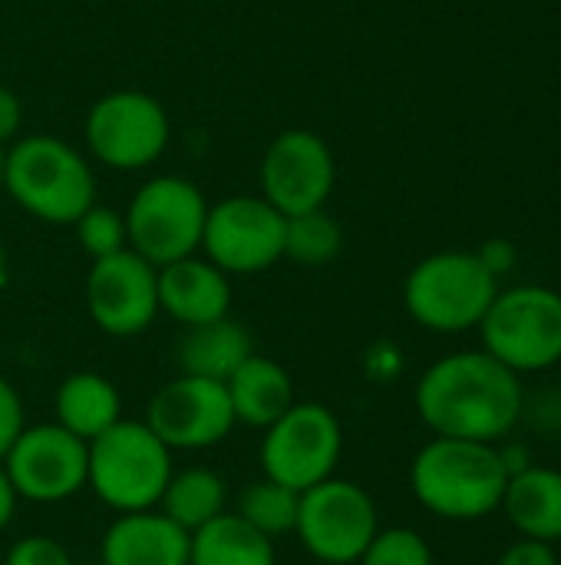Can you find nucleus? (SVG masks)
I'll list each match as a JSON object with an SVG mask.
<instances>
[{"instance_id":"nucleus-1","label":"nucleus","mask_w":561,"mask_h":565,"mask_svg":"<svg viewBox=\"0 0 561 565\" xmlns=\"http://www.w3.org/2000/svg\"><path fill=\"white\" fill-rule=\"evenodd\" d=\"M413 407L433 437L496 444L519 424L522 384L489 351H456L420 374Z\"/></svg>"},{"instance_id":"nucleus-2","label":"nucleus","mask_w":561,"mask_h":565,"mask_svg":"<svg viewBox=\"0 0 561 565\" xmlns=\"http://www.w3.org/2000/svg\"><path fill=\"white\" fill-rule=\"evenodd\" d=\"M509 473L496 444L433 437L410 463V490L427 513L450 523H473L503 507Z\"/></svg>"},{"instance_id":"nucleus-3","label":"nucleus","mask_w":561,"mask_h":565,"mask_svg":"<svg viewBox=\"0 0 561 565\" xmlns=\"http://www.w3.org/2000/svg\"><path fill=\"white\" fill-rule=\"evenodd\" d=\"M3 192L46 225H73L96 202V179L79 149L30 132L3 149Z\"/></svg>"},{"instance_id":"nucleus-4","label":"nucleus","mask_w":561,"mask_h":565,"mask_svg":"<svg viewBox=\"0 0 561 565\" xmlns=\"http://www.w3.org/2000/svg\"><path fill=\"white\" fill-rule=\"evenodd\" d=\"M172 470V450L145 420L122 417L86 444V490L116 516L155 510Z\"/></svg>"},{"instance_id":"nucleus-5","label":"nucleus","mask_w":561,"mask_h":565,"mask_svg":"<svg viewBox=\"0 0 561 565\" xmlns=\"http://www.w3.org/2000/svg\"><path fill=\"white\" fill-rule=\"evenodd\" d=\"M496 295L499 278L476 252L427 255L403 281L407 315L420 328L436 334H460L479 328Z\"/></svg>"},{"instance_id":"nucleus-6","label":"nucleus","mask_w":561,"mask_h":565,"mask_svg":"<svg viewBox=\"0 0 561 565\" xmlns=\"http://www.w3.org/2000/svg\"><path fill=\"white\" fill-rule=\"evenodd\" d=\"M483 351L516 374H536L561 361V295L546 285H516L493 298L479 321Z\"/></svg>"},{"instance_id":"nucleus-7","label":"nucleus","mask_w":561,"mask_h":565,"mask_svg":"<svg viewBox=\"0 0 561 565\" xmlns=\"http://www.w3.org/2000/svg\"><path fill=\"white\" fill-rule=\"evenodd\" d=\"M122 215L129 248L162 268L202 248L208 199L182 175H159L136 189Z\"/></svg>"},{"instance_id":"nucleus-8","label":"nucleus","mask_w":561,"mask_h":565,"mask_svg":"<svg viewBox=\"0 0 561 565\" xmlns=\"http://www.w3.org/2000/svg\"><path fill=\"white\" fill-rule=\"evenodd\" d=\"M261 473L304 493L337 473L344 457V427L327 404L294 401L271 427L261 430Z\"/></svg>"},{"instance_id":"nucleus-9","label":"nucleus","mask_w":561,"mask_h":565,"mask_svg":"<svg viewBox=\"0 0 561 565\" xmlns=\"http://www.w3.org/2000/svg\"><path fill=\"white\" fill-rule=\"evenodd\" d=\"M380 530L374 497L337 473L304 490L298 500L294 536L311 559L324 565H357Z\"/></svg>"},{"instance_id":"nucleus-10","label":"nucleus","mask_w":561,"mask_h":565,"mask_svg":"<svg viewBox=\"0 0 561 565\" xmlns=\"http://www.w3.org/2000/svg\"><path fill=\"white\" fill-rule=\"evenodd\" d=\"M93 159L116 172L149 169L169 146L172 126L165 106L142 89H116L99 96L83 126Z\"/></svg>"},{"instance_id":"nucleus-11","label":"nucleus","mask_w":561,"mask_h":565,"mask_svg":"<svg viewBox=\"0 0 561 565\" xmlns=\"http://www.w3.org/2000/svg\"><path fill=\"white\" fill-rule=\"evenodd\" d=\"M284 215L261 195H231L208 205L202 248L212 265L231 275H258L284 258Z\"/></svg>"},{"instance_id":"nucleus-12","label":"nucleus","mask_w":561,"mask_h":565,"mask_svg":"<svg viewBox=\"0 0 561 565\" xmlns=\"http://www.w3.org/2000/svg\"><path fill=\"white\" fill-rule=\"evenodd\" d=\"M145 427L172 454H198L225 444L238 420L222 381L179 374L152 394L145 407Z\"/></svg>"},{"instance_id":"nucleus-13","label":"nucleus","mask_w":561,"mask_h":565,"mask_svg":"<svg viewBox=\"0 0 561 565\" xmlns=\"http://www.w3.org/2000/svg\"><path fill=\"white\" fill-rule=\"evenodd\" d=\"M0 463L26 503H66L86 490V444L60 424H26Z\"/></svg>"},{"instance_id":"nucleus-14","label":"nucleus","mask_w":561,"mask_h":565,"mask_svg":"<svg viewBox=\"0 0 561 565\" xmlns=\"http://www.w3.org/2000/svg\"><path fill=\"white\" fill-rule=\"evenodd\" d=\"M258 182L261 199L271 202L284 218H291L327 205L337 182V162L331 146L317 132L284 129L268 142Z\"/></svg>"},{"instance_id":"nucleus-15","label":"nucleus","mask_w":561,"mask_h":565,"mask_svg":"<svg viewBox=\"0 0 561 565\" xmlns=\"http://www.w3.org/2000/svg\"><path fill=\"white\" fill-rule=\"evenodd\" d=\"M86 311L109 338H136L159 318V268L132 248L96 258L86 275Z\"/></svg>"},{"instance_id":"nucleus-16","label":"nucleus","mask_w":561,"mask_h":565,"mask_svg":"<svg viewBox=\"0 0 561 565\" xmlns=\"http://www.w3.org/2000/svg\"><path fill=\"white\" fill-rule=\"evenodd\" d=\"M159 311L175 324L195 328L231 311V281L205 255H188L159 268Z\"/></svg>"},{"instance_id":"nucleus-17","label":"nucleus","mask_w":561,"mask_h":565,"mask_svg":"<svg viewBox=\"0 0 561 565\" xmlns=\"http://www.w3.org/2000/svg\"><path fill=\"white\" fill-rule=\"evenodd\" d=\"M99 565H188V533L162 510L119 513L99 540Z\"/></svg>"},{"instance_id":"nucleus-18","label":"nucleus","mask_w":561,"mask_h":565,"mask_svg":"<svg viewBox=\"0 0 561 565\" xmlns=\"http://www.w3.org/2000/svg\"><path fill=\"white\" fill-rule=\"evenodd\" d=\"M225 391H228L235 420L251 430L271 427L298 401L288 367L265 354H248L235 367V374L225 381Z\"/></svg>"},{"instance_id":"nucleus-19","label":"nucleus","mask_w":561,"mask_h":565,"mask_svg":"<svg viewBox=\"0 0 561 565\" xmlns=\"http://www.w3.org/2000/svg\"><path fill=\"white\" fill-rule=\"evenodd\" d=\"M509 523L526 540L559 543L561 540V470L522 467L509 473L503 507Z\"/></svg>"},{"instance_id":"nucleus-20","label":"nucleus","mask_w":561,"mask_h":565,"mask_svg":"<svg viewBox=\"0 0 561 565\" xmlns=\"http://www.w3.org/2000/svg\"><path fill=\"white\" fill-rule=\"evenodd\" d=\"M122 420V397L119 387L96 374V371H76L60 381L53 394V424L89 444L103 430Z\"/></svg>"},{"instance_id":"nucleus-21","label":"nucleus","mask_w":561,"mask_h":565,"mask_svg":"<svg viewBox=\"0 0 561 565\" xmlns=\"http://www.w3.org/2000/svg\"><path fill=\"white\" fill-rule=\"evenodd\" d=\"M248 354H255L251 334L238 321L218 318L208 324L185 328L175 361H179V374H195L225 384Z\"/></svg>"},{"instance_id":"nucleus-22","label":"nucleus","mask_w":561,"mask_h":565,"mask_svg":"<svg viewBox=\"0 0 561 565\" xmlns=\"http://www.w3.org/2000/svg\"><path fill=\"white\" fill-rule=\"evenodd\" d=\"M188 565H278L274 540L225 510L188 533Z\"/></svg>"},{"instance_id":"nucleus-23","label":"nucleus","mask_w":561,"mask_h":565,"mask_svg":"<svg viewBox=\"0 0 561 565\" xmlns=\"http://www.w3.org/2000/svg\"><path fill=\"white\" fill-rule=\"evenodd\" d=\"M155 510H162L185 533H195L198 526L212 523L215 516H222L228 510V483L222 473H215L208 467L172 470Z\"/></svg>"},{"instance_id":"nucleus-24","label":"nucleus","mask_w":561,"mask_h":565,"mask_svg":"<svg viewBox=\"0 0 561 565\" xmlns=\"http://www.w3.org/2000/svg\"><path fill=\"white\" fill-rule=\"evenodd\" d=\"M298 500H301V493H294L291 487H284V483L261 473L258 480L241 487L231 513H238L248 526H255L268 540H281V536L294 533Z\"/></svg>"},{"instance_id":"nucleus-25","label":"nucleus","mask_w":561,"mask_h":565,"mask_svg":"<svg viewBox=\"0 0 561 565\" xmlns=\"http://www.w3.org/2000/svg\"><path fill=\"white\" fill-rule=\"evenodd\" d=\"M344 248V228L324 209L291 215L284 222V258L301 268H324Z\"/></svg>"},{"instance_id":"nucleus-26","label":"nucleus","mask_w":561,"mask_h":565,"mask_svg":"<svg viewBox=\"0 0 561 565\" xmlns=\"http://www.w3.org/2000/svg\"><path fill=\"white\" fill-rule=\"evenodd\" d=\"M76 238H79V248L96 262V258H106V255H116L122 248H129V235H126V215L109 209V205H99L93 202L76 222Z\"/></svg>"},{"instance_id":"nucleus-27","label":"nucleus","mask_w":561,"mask_h":565,"mask_svg":"<svg viewBox=\"0 0 561 565\" xmlns=\"http://www.w3.org/2000/svg\"><path fill=\"white\" fill-rule=\"evenodd\" d=\"M357 565H433V550L417 530L390 526V530H377V536L370 540Z\"/></svg>"},{"instance_id":"nucleus-28","label":"nucleus","mask_w":561,"mask_h":565,"mask_svg":"<svg viewBox=\"0 0 561 565\" xmlns=\"http://www.w3.org/2000/svg\"><path fill=\"white\" fill-rule=\"evenodd\" d=\"M3 565H76V563H73L69 550H66L60 540H53V536H46V533H30V536L17 540V543L7 550Z\"/></svg>"},{"instance_id":"nucleus-29","label":"nucleus","mask_w":561,"mask_h":565,"mask_svg":"<svg viewBox=\"0 0 561 565\" xmlns=\"http://www.w3.org/2000/svg\"><path fill=\"white\" fill-rule=\"evenodd\" d=\"M26 427V414H23V401L17 394V387L0 374V460L10 450V444L20 437V430Z\"/></svg>"},{"instance_id":"nucleus-30","label":"nucleus","mask_w":561,"mask_h":565,"mask_svg":"<svg viewBox=\"0 0 561 565\" xmlns=\"http://www.w3.org/2000/svg\"><path fill=\"white\" fill-rule=\"evenodd\" d=\"M496 565H559V556H555L552 543L519 536V543L503 550V556H499Z\"/></svg>"},{"instance_id":"nucleus-31","label":"nucleus","mask_w":561,"mask_h":565,"mask_svg":"<svg viewBox=\"0 0 561 565\" xmlns=\"http://www.w3.org/2000/svg\"><path fill=\"white\" fill-rule=\"evenodd\" d=\"M20 129H23V103L13 89L0 86V149L20 139Z\"/></svg>"},{"instance_id":"nucleus-32","label":"nucleus","mask_w":561,"mask_h":565,"mask_svg":"<svg viewBox=\"0 0 561 565\" xmlns=\"http://www.w3.org/2000/svg\"><path fill=\"white\" fill-rule=\"evenodd\" d=\"M483 262H486V268L499 278L506 268H509V262H513V245H506V242H493V245H486L483 252H476Z\"/></svg>"},{"instance_id":"nucleus-33","label":"nucleus","mask_w":561,"mask_h":565,"mask_svg":"<svg viewBox=\"0 0 561 565\" xmlns=\"http://www.w3.org/2000/svg\"><path fill=\"white\" fill-rule=\"evenodd\" d=\"M17 503H20V497H17V490H13V483H10V477H7V470L0 463V533L10 526V520L17 513Z\"/></svg>"},{"instance_id":"nucleus-34","label":"nucleus","mask_w":561,"mask_h":565,"mask_svg":"<svg viewBox=\"0 0 561 565\" xmlns=\"http://www.w3.org/2000/svg\"><path fill=\"white\" fill-rule=\"evenodd\" d=\"M0 192H3V149H0Z\"/></svg>"},{"instance_id":"nucleus-35","label":"nucleus","mask_w":561,"mask_h":565,"mask_svg":"<svg viewBox=\"0 0 561 565\" xmlns=\"http://www.w3.org/2000/svg\"><path fill=\"white\" fill-rule=\"evenodd\" d=\"M96 565H99V563H96Z\"/></svg>"}]
</instances>
